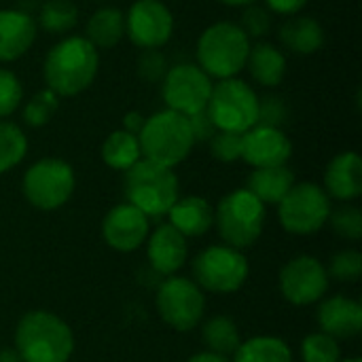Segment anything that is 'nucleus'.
I'll list each match as a JSON object with an SVG mask.
<instances>
[{"label":"nucleus","mask_w":362,"mask_h":362,"mask_svg":"<svg viewBox=\"0 0 362 362\" xmlns=\"http://www.w3.org/2000/svg\"><path fill=\"white\" fill-rule=\"evenodd\" d=\"M100 68L98 49L85 36H68L59 40L45 57L42 74L47 89L57 98L85 91Z\"/></svg>","instance_id":"1"},{"label":"nucleus","mask_w":362,"mask_h":362,"mask_svg":"<svg viewBox=\"0 0 362 362\" xmlns=\"http://www.w3.org/2000/svg\"><path fill=\"white\" fill-rule=\"evenodd\" d=\"M15 350L23 362H68L74 352V337L62 318L38 310L19 320Z\"/></svg>","instance_id":"2"},{"label":"nucleus","mask_w":362,"mask_h":362,"mask_svg":"<svg viewBox=\"0 0 362 362\" xmlns=\"http://www.w3.org/2000/svg\"><path fill=\"white\" fill-rule=\"evenodd\" d=\"M138 142L144 159L165 168H174L185 161L195 144L189 119L174 110L151 115L138 134Z\"/></svg>","instance_id":"3"},{"label":"nucleus","mask_w":362,"mask_h":362,"mask_svg":"<svg viewBox=\"0 0 362 362\" xmlns=\"http://www.w3.org/2000/svg\"><path fill=\"white\" fill-rule=\"evenodd\" d=\"M250 51V38L238 23L218 21L204 30L197 42L199 68L218 81L233 78L244 70Z\"/></svg>","instance_id":"4"},{"label":"nucleus","mask_w":362,"mask_h":362,"mask_svg":"<svg viewBox=\"0 0 362 362\" xmlns=\"http://www.w3.org/2000/svg\"><path fill=\"white\" fill-rule=\"evenodd\" d=\"M127 204L146 216H163L178 199V178L172 168L140 159L125 172Z\"/></svg>","instance_id":"5"},{"label":"nucleus","mask_w":362,"mask_h":362,"mask_svg":"<svg viewBox=\"0 0 362 362\" xmlns=\"http://www.w3.org/2000/svg\"><path fill=\"white\" fill-rule=\"evenodd\" d=\"M216 132L246 134L259 123V95L240 78H223L212 85L206 106Z\"/></svg>","instance_id":"6"},{"label":"nucleus","mask_w":362,"mask_h":362,"mask_svg":"<svg viewBox=\"0 0 362 362\" xmlns=\"http://www.w3.org/2000/svg\"><path fill=\"white\" fill-rule=\"evenodd\" d=\"M214 218L221 238L231 248H246L263 233L265 204H261L248 189H238L221 199Z\"/></svg>","instance_id":"7"},{"label":"nucleus","mask_w":362,"mask_h":362,"mask_svg":"<svg viewBox=\"0 0 362 362\" xmlns=\"http://www.w3.org/2000/svg\"><path fill=\"white\" fill-rule=\"evenodd\" d=\"M280 223L288 233L310 235L325 227L331 214L327 191L314 182H299L280 202Z\"/></svg>","instance_id":"8"},{"label":"nucleus","mask_w":362,"mask_h":362,"mask_svg":"<svg viewBox=\"0 0 362 362\" xmlns=\"http://www.w3.org/2000/svg\"><path fill=\"white\" fill-rule=\"evenodd\" d=\"M74 191V172L62 159H40L23 176V195L38 210H57Z\"/></svg>","instance_id":"9"},{"label":"nucleus","mask_w":362,"mask_h":362,"mask_svg":"<svg viewBox=\"0 0 362 362\" xmlns=\"http://www.w3.org/2000/svg\"><path fill=\"white\" fill-rule=\"evenodd\" d=\"M193 274L202 288L210 293H235L248 278L246 257L231 246H210L193 261Z\"/></svg>","instance_id":"10"},{"label":"nucleus","mask_w":362,"mask_h":362,"mask_svg":"<svg viewBox=\"0 0 362 362\" xmlns=\"http://www.w3.org/2000/svg\"><path fill=\"white\" fill-rule=\"evenodd\" d=\"M212 85L214 83L199 66L178 64L168 68L161 81V95L168 110L191 117L195 112L206 110Z\"/></svg>","instance_id":"11"},{"label":"nucleus","mask_w":362,"mask_h":362,"mask_svg":"<svg viewBox=\"0 0 362 362\" xmlns=\"http://www.w3.org/2000/svg\"><path fill=\"white\" fill-rule=\"evenodd\" d=\"M204 295L189 278H168L157 293L159 316L176 331H191L204 316Z\"/></svg>","instance_id":"12"},{"label":"nucleus","mask_w":362,"mask_h":362,"mask_svg":"<svg viewBox=\"0 0 362 362\" xmlns=\"http://www.w3.org/2000/svg\"><path fill=\"white\" fill-rule=\"evenodd\" d=\"M125 32L140 49L163 47L174 32V17L159 0H136L125 15Z\"/></svg>","instance_id":"13"},{"label":"nucleus","mask_w":362,"mask_h":362,"mask_svg":"<svg viewBox=\"0 0 362 362\" xmlns=\"http://www.w3.org/2000/svg\"><path fill=\"white\" fill-rule=\"evenodd\" d=\"M329 288V272L316 257H297L282 267L280 291L293 305H312L325 297Z\"/></svg>","instance_id":"14"},{"label":"nucleus","mask_w":362,"mask_h":362,"mask_svg":"<svg viewBox=\"0 0 362 362\" xmlns=\"http://www.w3.org/2000/svg\"><path fill=\"white\" fill-rule=\"evenodd\" d=\"M293 155V144L280 127L255 125L242 136V159L257 168L286 165Z\"/></svg>","instance_id":"15"},{"label":"nucleus","mask_w":362,"mask_h":362,"mask_svg":"<svg viewBox=\"0 0 362 362\" xmlns=\"http://www.w3.org/2000/svg\"><path fill=\"white\" fill-rule=\"evenodd\" d=\"M102 235L110 248L132 252L140 248L148 235V216L132 204H119L104 216Z\"/></svg>","instance_id":"16"},{"label":"nucleus","mask_w":362,"mask_h":362,"mask_svg":"<svg viewBox=\"0 0 362 362\" xmlns=\"http://www.w3.org/2000/svg\"><path fill=\"white\" fill-rule=\"evenodd\" d=\"M38 23L30 13L19 8L0 11V62H15L36 40Z\"/></svg>","instance_id":"17"},{"label":"nucleus","mask_w":362,"mask_h":362,"mask_svg":"<svg viewBox=\"0 0 362 362\" xmlns=\"http://www.w3.org/2000/svg\"><path fill=\"white\" fill-rule=\"evenodd\" d=\"M318 325L322 333L333 339L356 337L362 329V305L348 297H331L318 310Z\"/></svg>","instance_id":"18"},{"label":"nucleus","mask_w":362,"mask_h":362,"mask_svg":"<svg viewBox=\"0 0 362 362\" xmlns=\"http://www.w3.org/2000/svg\"><path fill=\"white\" fill-rule=\"evenodd\" d=\"M148 261L155 272L163 276L176 274L187 261V240L170 223L155 229L148 242Z\"/></svg>","instance_id":"19"},{"label":"nucleus","mask_w":362,"mask_h":362,"mask_svg":"<svg viewBox=\"0 0 362 362\" xmlns=\"http://www.w3.org/2000/svg\"><path fill=\"white\" fill-rule=\"evenodd\" d=\"M325 191L335 199L350 202L362 193V159L348 151L337 155L325 172Z\"/></svg>","instance_id":"20"},{"label":"nucleus","mask_w":362,"mask_h":362,"mask_svg":"<svg viewBox=\"0 0 362 362\" xmlns=\"http://www.w3.org/2000/svg\"><path fill=\"white\" fill-rule=\"evenodd\" d=\"M170 225L180 231L185 238H199L204 235L214 223V210L204 197H185L176 199L170 208Z\"/></svg>","instance_id":"21"},{"label":"nucleus","mask_w":362,"mask_h":362,"mask_svg":"<svg viewBox=\"0 0 362 362\" xmlns=\"http://www.w3.org/2000/svg\"><path fill=\"white\" fill-rule=\"evenodd\" d=\"M246 66H248L252 78L259 85H265V87L280 85L282 78H284V74H286V57L272 42L250 45Z\"/></svg>","instance_id":"22"},{"label":"nucleus","mask_w":362,"mask_h":362,"mask_svg":"<svg viewBox=\"0 0 362 362\" xmlns=\"http://www.w3.org/2000/svg\"><path fill=\"white\" fill-rule=\"evenodd\" d=\"M280 40L293 53L312 55L325 45V30L318 19L299 15V17H291L288 21L282 23Z\"/></svg>","instance_id":"23"},{"label":"nucleus","mask_w":362,"mask_h":362,"mask_svg":"<svg viewBox=\"0 0 362 362\" xmlns=\"http://www.w3.org/2000/svg\"><path fill=\"white\" fill-rule=\"evenodd\" d=\"M295 174L286 165L276 168H257L248 176V191L261 204H280L284 195L293 189Z\"/></svg>","instance_id":"24"},{"label":"nucleus","mask_w":362,"mask_h":362,"mask_svg":"<svg viewBox=\"0 0 362 362\" xmlns=\"http://www.w3.org/2000/svg\"><path fill=\"white\" fill-rule=\"evenodd\" d=\"M125 34V15L117 6H102L98 8L85 30V38L95 49H112Z\"/></svg>","instance_id":"25"},{"label":"nucleus","mask_w":362,"mask_h":362,"mask_svg":"<svg viewBox=\"0 0 362 362\" xmlns=\"http://www.w3.org/2000/svg\"><path fill=\"white\" fill-rule=\"evenodd\" d=\"M102 159L108 168L127 172L132 165H136L142 159L138 136L125 129L112 132L102 144Z\"/></svg>","instance_id":"26"},{"label":"nucleus","mask_w":362,"mask_h":362,"mask_svg":"<svg viewBox=\"0 0 362 362\" xmlns=\"http://www.w3.org/2000/svg\"><path fill=\"white\" fill-rule=\"evenodd\" d=\"M233 362H293L291 348L278 337H252L233 352Z\"/></svg>","instance_id":"27"},{"label":"nucleus","mask_w":362,"mask_h":362,"mask_svg":"<svg viewBox=\"0 0 362 362\" xmlns=\"http://www.w3.org/2000/svg\"><path fill=\"white\" fill-rule=\"evenodd\" d=\"M202 337H204V344L208 346V350L214 354H221V356L233 354L242 344L235 322L227 316L210 318L202 329Z\"/></svg>","instance_id":"28"},{"label":"nucleus","mask_w":362,"mask_h":362,"mask_svg":"<svg viewBox=\"0 0 362 362\" xmlns=\"http://www.w3.org/2000/svg\"><path fill=\"white\" fill-rule=\"evenodd\" d=\"M78 8L72 0H47L40 6L38 23L49 34H66L76 25Z\"/></svg>","instance_id":"29"},{"label":"nucleus","mask_w":362,"mask_h":362,"mask_svg":"<svg viewBox=\"0 0 362 362\" xmlns=\"http://www.w3.org/2000/svg\"><path fill=\"white\" fill-rule=\"evenodd\" d=\"M28 153L25 134L8 121L0 119V174L13 170Z\"/></svg>","instance_id":"30"},{"label":"nucleus","mask_w":362,"mask_h":362,"mask_svg":"<svg viewBox=\"0 0 362 362\" xmlns=\"http://www.w3.org/2000/svg\"><path fill=\"white\" fill-rule=\"evenodd\" d=\"M57 108H59V98L51 89H42L34 93L32 100H28V104L23 106V121L30 127H42L51 121Z\"/></svg>","instance_id":"31"},{"label":"nucleus","mask_w":362,"mask_h":362,"mask_svg":"<svg viewBox=\"0 0 362 362\" xmlns=\"http://www.w3.org/2000/svg\"><path fill=\"white\" fill-rule=\"evenodd\" d=\"M341 350L337 339L327 333H312L301 344V358L303 362H339Z\"/></svg>","instance_id":"32"},{"label":"nucleus","mask_w":362,"mask_h":362,"mask_svg":"<svg viewBox=\"0 0 362 362\" xmlns=\"http://www.w3.org/2000/svg\"><path fill=\"white\" fill-rule=\"evenodd\" d=\"M333 231L344 240H361L362 238V214L356 206H341L329 214Z\"/></svg>","instance_id":"33"},{"label":"nucleus","mask_w":362,"mask_h":362,"mask_svg":"<svg viewBox=\"0 0 362 362\" xmlns=\"http://www.w3.org/2000/svg\"><path fill=\"white\" fill-rule=\"evenodd\" d=\"M21 98H23V87L19 78L11 70L0 68V119L13 115L19 108Z\"/></svg>","instance_id":"34"},{"label":"nucleus","mask_w":362,"mask_h":362,"mask_svg":"<svg viewBox=\"0 0 362 362\" xmlns=\"http://www.w3.org/2000/svg\"><path fill=\"white\" fill-rule=\"evenodd\" d=\"M242 136L244 134H235V132H216L210 138V151L214 159L223 163H233L242 159Z\"/></svg>","instance_id":"35"},{"label":"nucleus","mask_w":362,"mask_h":362,"mask_svg":"<svg viewBox=\"0 0 362 362\" xmlns=\"http://www.w3.org/2000/svg\"><path fill=\"white\" fill-rule=\"evenodd\" d=\"M242 28V32L248 38H261L265 34H269L272 30V15L267 8L257 6V4H248L242 13V19L238 23Z\"/></svg>","instance_id":"36"},{"label":"nucleus","mask_w":362,"mask_h":362,"mask_svg":"<svg viewBox=\"0 0 362 362\" xmlns=\"http://www.w3.org/2000/svg\"><path fill=\"white\" fill-rule=\"evenodd\" d=\"M362 274V255L356 250H341L331 261V276L339 282H356Z\"/></svg>","instance_id":"37"},{"label":"nucleus","mask_w":362,"mask_h":362,"mask_svg":"<svg viewBox=\"0 0 362 362\" xmlns=\"http://www.w3.org/2000/svg\"><path fill=\"white\" fill-rule=\"evenodd\" d=\"M165 72H168L165 55L159 49H142V53L138 57L140 78H144L148 83H159V81H163Z\"/></svg>","instance_id":"38"},{"label":"nucleus","mask_w":362,"mask_h":362,"mask_svg":"<svg viewBox=\"0 0 362 362\" xmlns=\"http://www.w3.org/2000/svg\"><path fill=\"white\" fill-rule=\"evenodd\" d=\"M286 117V106L282 104V100L269 95L259 100V123L257 125H269V127H278Z\"/></svg>","instance_id":"39"},{"label":"nucleus","mask_w":362,"mask_h":362,"mask_svg":"<svg viewBox=\"0 0 362 362\" xmlns=\"http://www.w3.org/2000/svg\"><path fill=\"white\" fill-rule=\"evenodd\" d=\"M187 119H189L191 134H193V140H195V142L210 140V138L216 134V127H214V123H212V119L208 117L206 110L195 112V115H191V117H187Z\"/></svg>","instance_id":"40"},{"label":"nucleus","mask_w":362,"mask_h":362,"mask_svg":"<svg viewBox=\"0 0 362 362\" xmlns=\"http://www.w3.org/2000/svg\"><path fill=\"white\" fill-rule=\"evenodd\" d=\"M265 4L267 11H274L278 15H297L308 4V0H265Z\"/></svg>","instance_id":"41"},{"label":"nucleus","mask_w":362,"mask_h":362,"mask_svg":"<svg viewBox=\"0 0 362 362\" xmlns=\"http://www.w3.org/2000/svg\"><path fill=\"white\" fill-rule=\"evenodd\" d=\"M144 121H146V119H144L140 112H127V115L123 117V129L138 136L140 129H142V125H144Z\"/></svg>","instance_id":"42"},{"label":"nucleus","mask_w":362,"mask_h":362,"mask_svg":"<svg viewBox=\"0 0 362 362\" xmlns=\"http://www.w3.org/2000/svg\"><path fill=\"white\" fill-rule=\"evenodd\" d=\"M187 362H229V356H221V354H214V352H199L195 356H191Z\"/></svg>","instance_id":"43"},{"label":"nucleus","mask_w":362,"mask_h":362,"mask_svg":"<svg viewBox=\"0 0 362 362\" xmlns=\"http://www.w3.org/2000/svg\"><path fill=\"white\" fill-rule=\"evenodd\" d=\"M0 362H23L21 356L17 354V350H0Z\"/></svg>","instance_id":"44"},{"label":"nucleus","mask_w":362,"mask_h":362,"mask_svg":"<svg viewBox=\"0 0 362 362\" xmlns=\"http://www.w3.org/2000/svg\"><path fill=\"white\" fill-rule=\"evenodd\" d=\"M221 2L229 6H248V4H255L257 0H221Z\"/></svg>","instance_id":"45"},{"label":"nucleus","mask_w":362,"mask_h":362,"mask_svg":"<svg viewBox=\"0 0 362 362\" xmlns=\"http://www.w3.org/2000/svg\"><path fill=\"white\" fill-rule=\"evenodd\" d=\"M344 362H361L358 358H348V361H344Z\"/></svg>","instance_id":"46"}]
</instances>
